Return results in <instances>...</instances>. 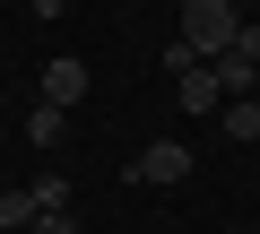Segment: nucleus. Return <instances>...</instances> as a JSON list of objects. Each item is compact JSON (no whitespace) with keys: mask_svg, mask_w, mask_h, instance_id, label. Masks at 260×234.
I'll list each match as a JSON object with an SVG mask.
<instances>
[{"mask_svg":"<svg viewBox=\"0 0 260 234\" xmlns=\"http://www.w3.org/2000/svg\"><path fill=\"white\" fill-rule=\"evenodd\" d=\"M26 9H35V18H61V9H70V0H26Z\"/></svg>","mask_w":260,"mask_h":234,"instance_id":"nucleus-10","label":"nucleus"},{"mask_svg":"<svg viewBox=\"0 0 260 234\" xmlns=\"http://www.w3.org/2000/svg\"><path fill=\"white\" fill-rule=\"evenodd\" d=\"M217 122H225V139H260V104H251V95H225Z\"/></svg>","mask_w":260,"mask_h":234,"instance_id":"nucleus-6","label":"nucleus"},{"mask_svg":"<svg viewBox=\"0 0 260 234\" xmlns=\"http://www.w3.org/2000/svg\"><path fill=\"white\" fill-rule=\"evenodd\" d=\"M26 234H78V217H70V208H44V217H35Z\"/></svg>","mask_w":260,"mask_h":234,"instance_id":"nucleus-9","label":"nucleus"},{"mask_svg":"<svg viewBox=\"0 0 260 234\" xmlns=\"http://www.w3.org/2000/svg\"><path fill=\"white\" fill-rule=\"evenodd\" d=\"M26 199H35V217H44V208H70V182H61V174H35Z\"/></svg>","mask_w":260,"mask_h":234,"instance_id":"nucleus-7","label":"nucleus"},{"mask_svg":"<svg viewBox=\"0 0 260 234\" xmlns=\"http://www.w3.org/2000/svg\"><path fill=\"white\" fill-rule=\"evenodd\" d=\"M174 95H182V113H217V104H225V87H217V70H208V61H200V70H182V78H174Z\"/></svg>","mask_w":260,"mask_h":234,"instance_id":"nucleus-4","label":"nucleus"},{"mask_svg":"<svg viewBox=\"0 0 260 234\" xmlns=\"http://www.w3.org/2000/svg\"><path fill=\"white\" fill-rule=\"evenodd\" d=\"M35 104H61V113L87 104V61H44V95Z\"/></svg>","mask_w":260,"mask_h":234,"instance_id":"nucleus-3","label":"nucleus"},{"mask_svg":"<svg viewBox=\"0 0 260 234\" xmlns=\"http://www.w3.org/2000/svg\"><path fill=\"white\" fill-rule=\"evenodd\" d=\"M182 174H191V148H182V139H148L139 165H130V182H156V191H174Z\"/></svg>","mask_w":260,"mask_h":234,"instance_id":"nucleus-2","label":"nucleus"},{"mask_svg":"<svg viewBox=\"0 0 260 234\" xmlns=\"http://www.w3.org/2000/svg\"><path fill=\"white\" fill-rule=\"evenodd\" d=\"M251 104H260V87H251Z\"/></svg>","mask_w":260,"mask_h":234,"instance_id":"nucleus-11","label":"nucleus"},{"mask_svg":"<svg viewBox=\"0 0 260 234\" xmlns=\"http://www.w3.org/2000/svg\"><path fill=\"white\" fill-rule=\"evenodd\" d=\"M0 225H35V199L26 191H0Z\"/></svg>","mask_w":260,"mask_h":234,"instance_id":"nucleus-8","label":"nucleus"},{"mask_svg":"<svg viewBox=\"0 0 260 234\" xmlns=\"http://www.w3.org/2000/svg\"><path fill=\"white\" fill-rule=\"evenodd\" d=\"M234 26H243L234 0H182V35H174V44H191L200 61H217V52L234 44Z\"/></svg>","mask_w":260,"mask_h":234,"instance_id":"nucleus-1","label":"nucleus"},{"mask_svg":"<svg viewBox=\"0 0 260 234\" xmlns=\"http://www.w3.org/2000/svg\"><path fill=\"white\" fill-rule=\"evenodd\" d=\"M61 130H70L61 104H35V113H26V148H61Z\"/></svg>","mask_w":260,"mask_h":234,"instance_id":"nucleus-5","label":"nucleus"}]
</instances>
